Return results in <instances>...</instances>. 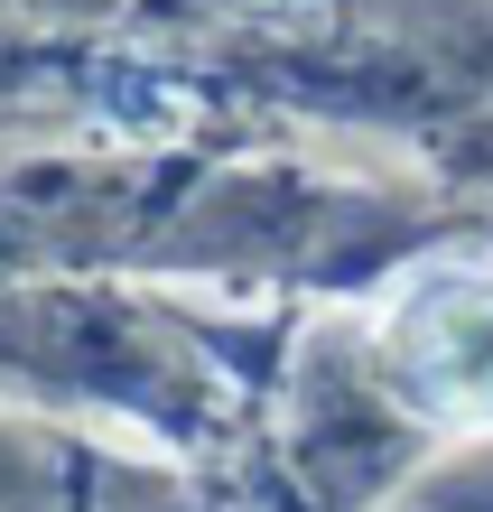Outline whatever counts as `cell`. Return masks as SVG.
I'll list each match as a JSON object with an SVG mask.
<instances>
[{"label": "cell", "instance_id": "1", "mask_svg": "<svg viewBox=\"0 0 493 512\" xmlns=\"http://www.w3.org/2000/svg\"><path fill=\"white\" fill-rule=\"evenodd\" d=\"M382 382L438 429H493V270H428L382 308Z\"/></svg>", "mask_w": 493, "mask_h": 512}]
</instances>
